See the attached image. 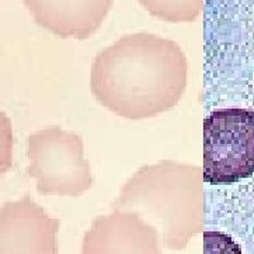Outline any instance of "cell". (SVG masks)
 <instances>
[{
    "label": "cell",
    "instance_id": "cell-3",
    "mask_svg": "<svg viewBox=\"0 0 254 254\" xmlns=\"http://www.w3.org/2000/svg\"><path fill=\"white\" fill-rule=\"evenodd\" d=\"M43 27L61 36L85 38L99 26L110 0H26Z\"/></svg>",
    "mask_w": 254,
    "mask_h": 254
},
{
    "label": "cell",
    "instance_id": "cell-4",
    "mask_svg": "<svg viewBox=\"0 0 254 254\" xmlns=\"http://www.w3.org/2000/svg\"><path fill=\"white\" fill-rule=\"evenodd\" d=\"M203 254H243L232 237L218 230L203 232Z\"/></svg>",
    "mask_w": 254,
    "mask_h": 254
},
{
    "label": "cell",
    "instance_id": "cell-2",
    "mask_svg": "<svg viewBox=\"0 0 254 254\" xmlns=\"http://www.w3.org/2000/svg\"><path fill=\"white\" fill-rule=\"evenodd\" d=\"M254 174V110L229 108L203 122V181L235 184Z\"/></svg>",
    "mask_w": 254,
    "mask_h": 254
},
{
    "label": "cell",
    "instance_id": "cell-1",
    "mask_svg": "<svg viewBox=\"0 0 254 254\" xmlns=\"http://www.w3.org/2000/svg\"><path fill=\"white\" fill-rule=\"evenodd\" d=\"M185 71L184 55L175 44L137 34L100 53L93 65L92 89L106 108L125 118H151L180 99Z\"/></svg>",
    "mask_w": 254,
    "mask_h": 254
}]
</instances>
